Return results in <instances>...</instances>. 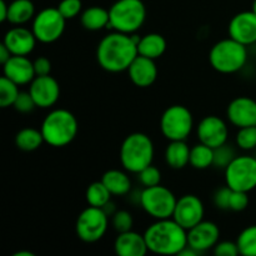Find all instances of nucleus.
I'll return each mask as SVG.
<instances>
[{"instance_id": "cd10ccee", "label": "nucleus", "mask_w": 256, "mask_h": 256, "mask_svg": "<svg viewBox=\"0 0 256 256\" xmlns=\"http://www.w3.org/2000/svg\"><path fill=\"white\" fill-rule=\"evenodd\" d=\"M214 164V149L199 142L190 150V165L194 169L205 170Z\"/></svg>"}, {"instance_id": "6ab92c4d", "label": "nucleus", "mask_w": 256, "mask_h": 256, "mask_svg": "<svg viewBox=\"0 0 256 256\" xmlns=\"http://www.w3.org/2000/svg\"><path fill=\"white\" fill-rule=\"evenodd\" d=\"M4 76L14 82L19 86L30 84L36 76L34 69V62L24 55H12L5 64H2Z\"/></svg>"}, {"instance_id": "f3484780", "label": "nucleus", "mask_w": 256, "mask_h": 256, "mask_svg": "<svg viewBox=\"0 0 256 256\" xmlns=\"http://www.w3.org/2000/svg\"><path fill=\"white\" fill-rule=\"evenodd\" d=\"M229 36L246 46L255 44L256 14L252 10L242 12L232 16L229 22Z\"/></svg>"}, {"instance_id": "37998d69", "label": "nucleus", "mask_w": 256, "mask_h": 256, "mask_svg": "<svg viewBox=\"0 0 256 256\" xmlns=\"http://www.w3.org/2000/svg\"><path fill=\"white\" fill-rule=\"evenodd\" d=\"M9 14V4L5 0H0V22H8Z\"/></svg>"}, {"instance_id": "ea45409f", "label": "nucleus", "mask_w": 256, "mask_h": 256, "mask_svg": "<svg viewBox=\"0 0 256 256\" xmlns=\"http://www.w3.org/2000/svg\"><path fill=\"white\" fill-rule=\"evenodd\" d=\"M214 254L216 256H236L239 255V248H238L236 242H219L214 248Z\"/></svg>"}, {"instance_id": "7c9ffc66", "label": "nucleus", "mask_w": 256, "mask_h": 256, "mask_svg": "<svg viewBox=\"0 0 256 256\" xmlns=\"http://www.w3.org/2000/svg\"><path fill=\"white\" fill-rule=\"evenodd\" d=\"M19 92V85L8 79L6 76H2L0 79V106H12Z\"/></svg>"}, {"instance_id": "39448f33", "label": "nucleus", "mask_w": 256, "mask_h": 256, "mask_svg": "<svg viewBox=\"0 0 256 256\" xmlns=\"http://www.w3.org/2000/svg\"><path fill=\"white\" fill-rule=\"evenodd\" d=\"M210 65L222 74H234L240 72L248 62L246 45L232 38L222 39L212 45L209 52Z\"/></svg>"}, {"instance_id": "c756f323", "label": "nucleus", "mask_w": 256, "mask_h": 256, "mask_svg": "<svg viewBox=\"0 0 256 256\" xmlns=\"http://www.w3.org/2000/svg\"><path fill=\"white\" fill-rule=\"evenodd\" d=\"M240 255L256 256V225L245 228L236 239Z\"/></svg>"}, {"instance_id": "9b49d317", "label": "nucleus", "mask_w": 256, "mask_h": 256, "mask_svg": "<svg viewBox=\"0 0 256 256\" xmlns=\"http://www.w3.org/2000/svg\"><path fill=\"white\" fill-rule=\"evenodd\" d=\"M66 19L58 8H45L32 19V30L38 42L52 44L64 34Z\"/></svg>"}, {"instance_id": "f704fd0d", "label": "nucleus", "mask_w": 256, "mask_h": 256, "mask_svg": "<svg viewBox=\"0 0 256 256\" xmlns=\"http://www.w3.org/2000/svg\"><path fill=\"white\" fill-rule=\"evenodd\" d=\"M138 178H139V182H142L144 188L155 186V185H159L160 182H162V172L152 164L145 168V169H142L138 174Z\"/></svg>"}, {"instance_id": "412c9836", "label": "nucleus", "mask_w": 256, "mask_h": 256, "mask_svg": "<svg viewBox=\"0 0 256 256\" xmlns=\"http://www.w3.org/2000/svg\"><path fill=\"white\" fill-rule=\"evenodd\" d=\"M114 250L119 256H144L149 252L144 234L134 230L119 232L115 239Z\"/></svg>"}, {"instance_id": "4468645a", "label": "nucleus", "mask_w": 256, "mask_h": 256, "mask_svg": "<svg viewBox=\"0 0 256 256\" xmlns=\"http://www.w3.org/2000/svg\"><path fill=\"white\" fill-rule=\"evenodd\" d=\"M29 92L32 94L38 108L48 109L56 104L60 96V85L56 79L52 75H36L29 86Z\"/></svg>"}, {"instance_id": "a18cd8bd", "label": "nucleus", "mask_w": 256, "mask_h": 256, "mask_svg": "<svg viewBox=\"0 0 256 256\" xmlns=\"http://www.w3.org/2000/svg\"><path fill=\"white\" fill-rule=\"evenodd\" d=\"M252 10L256 14V0H254V2H252Z\"/></svg>"}, {"instance_id": "2eb2a0df", "label": "nucleus", "mask_w": 256, "mask_h": 256, "mask_svg": "<svg viewBox=\"0 0 256 256\" xmlns=\"http://www.w3.org/2000/svg\"><path fill=\"white\" fill-rule=\"evenodd\" d=\"M220 229L215 222L202 220L188 230V245L199 254L214 249L219 242Z\"/></svg>"}, {"instance_id": "7ed1b4c3", "label": "nucleus", "mask_w": 256, "mask_h": 256, "mask_svg": "<svg viewBox=\"0 0 256 256\" xmlns=\"http://www.w3.org/2000/svg\"><path fill=\"white\" fill-rule=\"evenodd\" d=\"M79 125L75 115L66 109H54L40 126L44 142L52 148H64L76 138Z\"/></svg>"}, {"instance_id": "5701e85b", "label": "nucleus", "mask_w": 256, "mask_h": 256, "mask_svg": "<svg viewBox=\"0 0 256 256\" xmlns=\"http://www.w3.org/2000/svg\"><path fill=\"white\" fill-rule=\"evenodd\" d=\"M166 40L162 34L158 32H150L140 38L138 44V52L142 56L150 58V59H159L166 52Z\"/></svg>"}, {"instance_id": "423d86ee", "label": "nucleus", "mask_w": 256, "mask_h": 256, "mask_svg": "<svg viewBox=\"0 0 256 256\" xmlns=\"http://www.w3.org/2000/svg\"><path fill=\"white\" fill-rule=\"evenodd\" d=\"M109 28L124 34H134L144 25L146 8L142 0H118L109 9Z\"/></svg>"}, {"instance_id": "a211bd4d", "label": "nucleus", "mask_w": 256, "mask_h": 256, "mask_svg": "<svg viewBox=\"0 0 256 256\" xmlns=\"http://www.w3.org/2000/svg\"><path fill=\"white\" fill-rule=\"evenodd\" d=\"M36 38L32 29L16 25L8 30L4 36V44L10 50L12 55H28L32 54L36 45Z\"/></svg>"}, {"instance_id": "2f4dec72", "label": "nucleus", "mask_w": 256, "mask_h": 256, "mask_svg": "<svg viewBox=\"0 0 256 256\" xmlns=\"http://www.w3.org/2000/svg\"><path fill=\"white\" fill-rule=\"evenodd\" d=\"M235 142L242 150H254L256 148V125L240 128L235 136Z\"/></svg>"}, {"instance_id": "a19ab883", "label": "nucleus", "mask_w": 256, "mask_h": 256, "mask_svg": "<svg viewBox=\"0 0 256 256\" xmlns=\"http://www.w3.org/2000/svg\"><path fill=\"white\" fill-rule=\"evenodd\" d=\"M34 69L36 75H49L52 72V62L48 58L39 56L34 60Z\"/></svg>"}, {"instance_id": "9d476101", "label": "nucleus", "mask_w": 256, "mask_h": 256, "mask_svg": "<svg viewBox=\"0 0 256 256\" xmlns=\"http://www.w3.org/2000/svg\"><path fill=\"white\" fill-rule=\"evenodd\" d=\"M109 226V215L102 208L90 206L82 210L76 219L75 232L84 242H96L104 238Z\"/></svg>"}, {"instance_id": "ddd939ff", "label": "nucleus", "mask_w": 256, "mask_h": 256, "mask_svg": "<svg viewBox=\"0 0 256 256\" xmlns=\"http://www.w3.org/2000/svg\"><path fill=\"white\" fill-rule=\"evenodd\" d=\"M196 136L200 142L215 149V148L226 144L228 138H229V128L220 116L208 115L202 118L198 124Z\"/></svg>"}, {"instance_id": "1a4fd4ad", "label": "nucleus", "mask_w": 256, "mask_h": 256, "mask_svg": "<svg viewBox=\"0 0 256 256\" xmlns=\"http://www.w3.org/2000/svg\"><path fill=\"white\" fill-rule=\"evenodd\" d=\"M225 184L232 190L250 192L256 188V158L240 155L225 168Z\"/></svg>"}, {"instance_id": "0eeeda50", "label": "nucleus", "mask_w": 256, "mask_h": 256, "mask_svg": "<svg viewBox=\"0 0 256 256\" xmlns=\"http://www.w3.org/2000/svg\"><path fill=\"white\" fill-rule=\"evenodd\" d=\"M176 202L174 192L160 184L144 188L139 195V202L142 210L155 220L172 218Z\"/></svg>"}, {"instance_id": "393cba45", "label": "nucleus", "mask_w": 256, "mask_h": 256, "mask_svg": "<svg viewBox=\"0 0 256 256\" xmlns=\"http://www.w3.org/2000/svg\"><path fill=\"white\" fill-rule=\"evenodd\" d=\"M102 182L109 189L112 195H116V196L129 194L132 190V180H130L129 175L122 170H108L102 176Z\"/></svg>"}, {"instance_id": "58836bf2", "label": "nucleus", "mask_w": 256, "mask_h": 256, "mask_svg": "<svg viewBox=\"0 0 256 256\" xmlns=\"http://www.w3.org/2000/svg\"><path fill=\"white\" fill-rule=\"evenodd\" d=\"M232 189L228 185L220 188L214 194V204L218 209L230 210V196H232Z\"/></svg>"}, {"instance_id": "20e7f679", "label": "nucleus", "mask_w": 256, "mask_h": 256, "mask_svg": "<svg viewBox=\"0 0 256 256\" xmlns=\"http://www.w3.org/2000/svg\"><path fill=\"white\" fill-rule=\"evenodd\" d=\"M154 155V142L144 132L128 135L120 146V162L126 172L132 174H139L142 169L152 165Z\"/></svg>"}, {"instance_id": "79ce46f5", "label": "nucleus", "mask_w": 256, "mask_h": 256, "mask_svg": "<svg viewBox=\"0 0 256 256\" xmlns=\"http://www.w3.org/2000/svg\"><path fill=\"white\" fill-rule=\"evenodd\" d=\"M12 54L10 52V50L8 49V48L5 46L4 42H2V44L0 45V62H2V64H5V62L12 58Z\"/></svg>"}, {"instance_id": "72a5a7b5", "label": "nucleus", "mask_w": 256, "mask_h": 256, "mask_svg": "<svg viewBox=\"0 0 256 256\" xmlns=\"http://www.w3.org/2000/svg\"><path fill=\"white\" fill-rule=\"evenodd\" d=\"M112 224L118 232H124L132 230L134 220H132V214L126 210H116L112 215Z\"/></svg>"}, {"instance_id": "f03ea898", "label": "nucleus", "mask_w": 256, "mask_h": 256, "mask_svg": "<svg viewBox=\"0 0 256 256\" xmlns=\"http://www.w3.org/2000/svg\"><path fill=\"white\" fill-rule=\"evenodd\" d=\"M144 236L149 252L158 255H179L188 246V230L172 218L152 222Z\"/></svg>"}, {"instance_id": "4c0bfd02", "label": "nucleus", "mask_w": 256, "mask_h": 256, "mask_svg": "<svg viewBox=\"0 0 256 256\" xmlns=\"http://www.w3.org/2000/svg\"><path fill=\"white\" fill-rule=\"evenodd\" d=\"M249 192L232 190V196H230V210H232V212H242V210L249 206Z\"/></svg>"}, {"instance_id": "dca6fc26", "label": "nucleus", "mask_w": 256, "mask_h": 256, "mask_svg": "<svg viewBox=\"0 0 256 256\" xmlns=\"http://www.w3.org/2000/svg\"><path fill=\"white\" fill-rule=\"evenodd\" d=\"M228 120L238 129L256 125V102L249 96L232 100L226 109Z\"/></svg>"}, {"instance_id": "4be33fe9", "label": "nucleus", "mask_w": 256, "mask_h": 256, "mask_svg": "<svg viewBox=\"0 0 256 256\" xmlns=\"http://www.w3.org/2000/svg\"><path fill=\"white\" fill-rule=\"evenodd\" d=\"M190 146L185 140L170 142L165 149V162L172 169H184L190 164Z\"/></svg>"}, {"instance_id": "b1692460", "label": "nucleus", "mask_w": 256, "mask_h": 256, "mask_svg": "<svg viewBox=\"0 0 256 256\" xmlns=\"http://www.w3.org/2000/svg\"><path fill=\"white\" fill-rule=\"evenodd\" d=\"M80 22L82 28L90 32H99L104 28H109V10L102 6H90L80 15Z\"/></svg>"}, {"instance_id": "e433bc0d", "label": "nucleus", "mask_w": 256, "mask_h": 256, "mask_svg": "<svg viewBox=\"0 0 256 256\" xmlns=\"http://www.w3.org/2000/svg\"><path fill=\"white\" fill-rule=\"evenodd\" d=\"M12 106H14V109L16 112H22V114L32 112L35 108H38L29 92H20Z\"/></svg>"}, {"instance_id": "473e14b6", "label": "nucleus", "mask_w": 256, "mask_h": 256, "mask_svg": "<svg viewBox=\"0 0 256 256\" xmlns=\"http://www.w3.org/2000/svg\"><path fill=\"white\" fill-rule=\"evenodd\" d=\"M235 152L230 145L224 144L222 146H218L214 149V164L212 166L222 168L225 170V168L235 159Z\"/></svg>"}, {"instance_id": "aec40b11", "label": "nucleus", "mask_w": 256, "mask_h": 256, "mask_svg": "<svg viewBox=\"0 0 256 256\" xmlns=\"http://www.w3.org/2000/svg\"><path fill=\"white\" fill-rule=\"evenodd\" d=\"M130 80L139 88L152 86L158 78V66L154 59L138 55L126 70Z\"/></svg>"}, {"instance_id": "a878e982", "label": "nucleus", "mask_w": 256, "mask_h": 256, "mask_svg": "<svg viewBox=\"0 0 256 256\" xmlns=\"http://www.w3.org/2000/svg\"><path fill=\"white\" fill-rule=\"evenodd\" d=\"M35 6L32 0H14L9 4L8 22L12 25H22L34 19Z\"/></svg>"}, {"instance_id": "6e6552de", "label": "nucleus", "mask_w": 256, "mask_h": 256, "mask_svg": "<svg viewBox=\"0 0 256 256\" xmlns=\"http://www.w3.org/2000/svg\"><path fill=\"white\" fill-rule=\"evenodd\" d=\"M192 129L194 118L192 112L184 105H172L160 118V130L169 142L186 140Z\"/></svg>"}, {"instance_id": "f257e3e1", "label": "nucleus", "mask_w": 256, "mask_h": 256, "mask_svg": "<svg viewBox=\"0 0 256 256\" xmlns=\"http://www.w3.org/2000/svg\"><path fill=\"white\" fill-rule=\"evenodd\" d=\"M138 55V42L132 35L115 30L100 40L96 49L98 62L109 72L128 70Z\"/></svg>"}, {"instance_id": "f8f14e48", "label": "nucleus", "mask_w": 256, "mask_h": 256, "mask_svg": "<svg viewBox=\"0 0 256 256\" xmlns=\"http://www.w3.org/2000/svg\"><path fill=\"white\" fill-rule=\"evenodd\" d=\"M205 208L199 196L192 194L182 195L178 199L175 205L172 219L182 225L184 229L189 230L200 222L204 220Z\"/></svg>"}, {"instance_id": "c03bdc74", "label": "nucleus", "mask_w": 256, "mask_h": 256, "mask_svg": "<svg viewBox=\"0 0 256 256\" xmlns=\"http://www.w3.org/2000/svg\"><path fill=\"white\" fill-rule=\"evenodd\" d=\"M12 256H35V255L32 254V252H24V250H22V252H16V254H14Z\"/></svg>"}, {"instance_id": "c85d7f7f", "label": "nucleus", "mask_w": 256, "mask_h": 256, "mask_svg": "<svg viewBox=\"0 0 256 256\" xmlns=\"http://www.w3.org/2000/svg\"><path fill=\"white\" fill-rule=\"evenodd\" d=\"M85 198H86V202L90 206L104 208L108 202H112V192L105 186L104 182L100 180V182H92L88 186Z\"/></svg>"}, {"instance_id": "bb28decb", "label": "nucleus", "mask_w": 256, "mask_h": 256, "mask_svg": "<svg viewBox=\"0 0 256 256\" xmlns=\"http://www.w3.org/2000/svg\"><path fill=\"white\" fill-rule=\"evenodd\" d=\"M44 142L42 132L34 128H24L15 135V145L22 152H34L39 149Z\"/></svg>"}, {"instance_id": "c9c22d12", "label": "nucleus", "mask_w": 256, "mask_h": 256, "mask_svg": "<svg viewBox=\"0 0 256 256\" xmlns=\"http://www.w3.org/2000/svg\"><path fill=\"white\" fill-rule=\"evenodd\" d=\"M58 9L66 20L74 19L82 12V0H62L58 5Z\"/></svg>"}]
</instances>
